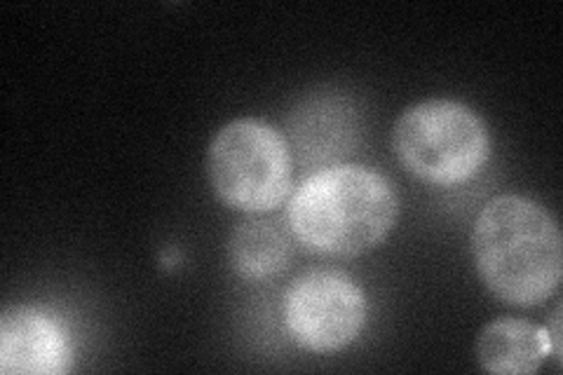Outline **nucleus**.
<instances>
[{
    "label": "nucleus",
    "mask_w": 563,
    "mask_h": 375,
    "mask_svg": "<svg viewBox=\"0 0 563 375\" xmlns=\"http://www.w3.org/2000/svg\"><path fill=\"white\" fill-rule=\"evenodd\" d=\"M399 219L387 178L362 165H333L298 186L287 207L296 242L322 256H362L385 242Z\"/></svg>",
    "instance_id": "nucleus-2"
},
{
    "label": "nucleus",
    "mask_w": 563,
    "mask_h": 375,
    "mask_svg": "<svg viewBox=\"0 0 563 375\" xmlns=\"http://www.w3.org/2000/svg\"><path fill=\"white\" fill-rule=\"evenodd\" d=\"M68 335L43 308L14 306L0 317V371L5 375H64L70 371Z\"/></svg>",
    "instance_id": "nucleus-6"
},
{
    "label": "nucleus",
    "mask_w": 563,
    "mask_h": 375,
    "mask_svg": "<svg viewBox=\"0 0 563 375\" xmlns=\"http://www.w3.org/2000/svg\"><path fill=\"white\" fill-rule=\"evenodd\" d=\"M285 324L291 341L314 354L339 352L360 338L366 324V296L339 267H312L285 294Z\"/></svg>",
    "instance_id": "nucleus-5"
},
{
    "label": "nucleus",
    "mask_w": 563,
    "mask_h": 375,
    "mask_svg": "<svg viewBox=\"0 0 563 375\" xmlns=\"http://www.w3.org/2000/svg\"><path fill=\"white\" fill-rule=\"evenodd\" d=\"M561 317V308L554 310V317H552V329H548V335H550V343H552V356L556 362H561V343H559V319Z\"/></svg>",
    "instance_id": "nucleus-9"
},
{
    "label": "nucleus",
    "mask_w": 563,
    "mask_h": 375,
    "mask_svg": "<svg viewBox=\"0 0 563 375\" xmlns=\"http://www.w3.org/2000/svg\"><path fill=\"white\" fill-rule=\"evenodd\" d=\"M556 219L523 195H498L474 221L472 258L484 287L507 306L538 308L556 294L563 249Z\"/></svg>",
    "instance_id": "nucleus-1"
},
{
    "label": "nucleus",
    "mask_w": 563,
    "mask_h": 375,
    "mask_svg": "<svg viewBox=\"0 0 563 375\" xmlns=\"http://www.w3.org/2000/svg\"><path fill=\"white\" fill-rule=\"evenodd\" d=\"M228 258L242 279H271L289 267L291 244L271 223L244 221L231 232Z\"/></svg>",
    "instance_id": "nucleus-8"
},
{
    "label": "nucleus",
    "mask_w": 563,
    "mask_h": 375,
    "mask_svg": "<svg viewBox=\"0 0 563 375\" xmlns=\"http://www.w3.org/2000/svg\"><path fill=\"white\" fill-rule=\"evenodd\" d=\"M552 354L548 327L519 317H498L477 338V362L486 373L531 375Z\"/></svg>",
    "instance_id": "nucleus-7"
},
{
    "label": "nucleus",
    "mask_w": 563,
    "mask_h": 375,
    "mask_svg": "<svg viewBox=\"0 0 563 375\" xmlns=\"http://www.w3.org/2000/svg\"><path fill=\"white\" fill-rule=\"evenodd\" d=\"M399 165L430 186H457L477 176L490 155L486 122L470 106L430 99L409 106L393 130Z\"/></svg>",
    "instance_id": "nucleus-3"
},
{
    "label": "nucleus",
    "mask_w": 563,
    "mask_h": 375,
    "mask_svg": "<svg viewBox=\"0 0 563 375\" xmlns=\"http://www.w3.org/2000/svg\"><path fill=\"white\" fill-rule=\"evenodd\" d=\"M207 176L217 198L235 211L266 213L291 192L287 139L258 118H238L211 139Z\"/></svg>",
    "instance_id": "nucleus-4"
}]
</instances>
